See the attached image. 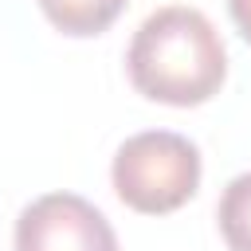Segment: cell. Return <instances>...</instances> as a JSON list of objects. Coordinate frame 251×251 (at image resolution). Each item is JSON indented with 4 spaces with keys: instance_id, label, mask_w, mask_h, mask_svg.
<instances>
[{
    "instance_id": "6da1fadb",
    "label": "cell",
    "mask_w": 251,
    "mask_h": 251,
    "mask_svg": "<svg viewBox=\"0 0 251 251\" xmlns=\"http://www.w3.org/2000/svg\"><path fill=\"white\" fill-rule=\"evenodd\" d=\"M126 71L137 94L165 106H200L227 78V51L216 24L188 4L157 8L129 39Z\"/></svg>"
},
{
    "instance_id": "7a4b0ae2",
    "label": "cell",
    "mask_w": 251,
    "mask_h": 251,
    "mask_svg": "<svg viewBox=\"0 0 251 251\" xmlns=\"http://www.w3.org/2000/svg\"><path fill=\"white\" fill-rule=\"evenodd\" d=\"M114 192L141 216H165L200 188V149L173 129H145L118 145L110 165Z\"/></svg>"
},
{
    "instance_id": "3957f363",
    "label": "cell",
    "mask_w": 251,
    "mask_h": 251,
    "mask_svg": "<svg viewBox=\"0 0 251 251\" xmlns=\"http://www.w3.org/2000/svg\"><path fill=\"white\" fill-rule=\"evenodd\" d=\"M16 251H118V235L90 200L47 192L20 212Z\"/></svg>"
},
{
    "instance_id": "277c9868",
    "label": "cell",
    "mask_w": 251,
    "mask_h": 251,
    "mask_svg": "<svg viewBox=\"0 0 251 251\" xmlns=\"http://www.w3.org/2000/svg\"><path fill=\"white\" fill-rule=\"evenodd\" d=\"M39 8L63 35H98L122 16L126 0H39Z\"/></svg>"
},
{
    "instance_id": "5b68a950",
    "label": "cell",
    "mask_w": 251,
    "mask_h": 251,
    "mask_svg": "<svg viewBox=\"0 0 251 251\" xmlns=\"http://www.w3.org/2000/svg\"><path fill=\"white\" fill-rule=\"evenodd\" d=\"M216 220H220V235L231 251H251V173H239L227 180Z\"/></svg>"
},
{
    "instance_id": "8992f818",
    "label": "cell",
    "mask_w": 251,
    "mask_h": 251,
    "mask_svg": "<svg viewBox=\"0 0 251 251\" xmlns=\"http://www.w3.org/2000/svg\"><path fill=\"white\" fill-rule=\"evenodd\" d=\"M227 12H231V20H235L239 35L251 43V0H227Z\"/></svg>"
}]
</instances>
